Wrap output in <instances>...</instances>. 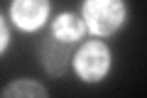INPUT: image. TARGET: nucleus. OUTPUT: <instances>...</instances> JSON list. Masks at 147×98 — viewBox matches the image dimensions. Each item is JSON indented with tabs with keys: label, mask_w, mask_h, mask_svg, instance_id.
<instances>
[{
	"label": "nucleus",
	"mask_w": 147,
	"mask_h": 98,
	"mask_svg": "<svg viewBox=\"0 0 147 98\" xmlns=\"http://www.w3.org/2000/svg\"><path fill=\"white\" fill-rule=\"evenodd\" d=\"M127 17L125 0H84L81 20L96 37H110L123 27Z\"/></svg>",
	"instance_id": "nucleus-1"
},
{
	"label": "nucleus",
	"mask_w": 147,
	"mask_h": 98,
	"mask_svg": "<svg viewBox=\"0 0 147 98\" xmlns=\"http://www.w3.org/2000/svg\"><path fill=\"white\" fill-rule=\"evenodd\" d=\"M71 64L81 81L98 83L110 71V49L100 39H91L86 44H81V49L71 57Z\"/></svg>",
	"instance_id": "nucleus-2"
},
{
	"label": "nucleus",
	"mask_w": 147,
	"mask_h": 98,
	"mask_svg": "<svg viewBox=\"0 0 147 98\" xmlns=\"http://www.w3.org/2000/svg\"><path fill=\"white\" fill-rule=\"evenodd\" d=\"M39 64L44 66V71L52 78H64L69 71V64H71L69 42H61L52 34L47 39H42V44H39Z\"/></svg>",
	"instance_id": "nucleus-3"
},
{
	"label": "nucleus",
	"mask_w": 147,
	"mask_h": 98,
	"mask_svg": "<svg viewBox=\"0 0 147 98\" xmlns=\"http://www.w3.org/2000/svg\"><path fill=\"white\" fill-rule=\"evenodd\" d=\"M49 17V0H12L10 20L22 32H34Z\"/></svg>",
	"instance_id": "nucleus-4"
},
{
	"label": "nucleus",
	"mask_w": 147,
	"mask_h": 98,
	"mask_svg": "<svg viewBox=\"0 0 147 98\" xmlns=\"http://www.w3.org/2000/svg\"><path fill=\"white\" fill-rule=\"evenodd\" d=\"M84 32H86L84 20H81V15H74V12H61L52 22V37H57L61 42H69V44L81 39Z\"/></svg>",
	"instance_id": "nucleus-5"
},
{
	"label": "nucleus",
	"mask_w": 147,
	"mask_h": 98,
	"mask_svg": "<svg viewBox=\"0 0 147 98\" xmlns=\"http://www.w3.org/2000/svg\"><path fill=\"white\" fill-rule=\"evenodd\" d=\"M3 98H47L49 91L42 86L39 81H32V78H17V81L7 83L3 91H0Z\"/></svg>",
	"instance_id": "nucleus-6"
},
{
	"label": "nucleus",
	"mask_w": 147,
	"mask_h": 98,
	"mask_svg": "<svg viewBox=\"0 0 147 98\" xmlns=\"http://www.w3.org/2000/svg\"><path fill=\"white\" fill-rule=\"evenodd\" d=\"M7 42H10V32H7V25H5V20H3V15H0V54L5 52Z\"/></svg>",
	"instance_id": "nucleus-7"
}]
</instances>
